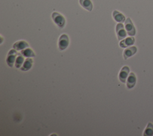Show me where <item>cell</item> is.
Returning <instances> with one entry per match:
<instances>
[{
  "label": "cell",
  "instance_id": "obj_1",
  "mask_svg": "<svg viewBox=\"0 0 153 136\" xmlns=\"http://www.w3.org/2000/svg\"><path fill=\"white\" fill-rule=\"evenodd\" d=\"M51 18L55 25L60 29L65 26L66 20L65 17L58 12H53L51 14Z\"/></svg>",
  "mask_w": 153,
  "mask_h": 136
},
{
  "label": "cell",
  "instance_id": "obj_2",
  "mask_svg": "<svg viewBox=\"0 0 153 136\" xmlns=\"http://www.w3.org/2000/svg\"><path fill=\"white\" fill-rule=\"evenodd\" d=\"M69 39L68 36V35L63 34H62L59 38L58 41V46L60 50L63 51L65 50L69 46Z\"/></svg>",
  "mask_w": 153,
  "mask_h": 136
},
{
  "label": "cell",
  "instance_id": "obj_3",
  "mask_svg": "<svg viewBox=\"0 0 153 136\" xmlns=\"http://www.w3.org/2000/svg\"><path fill=\"white\" fill-rule=\"evenodd\" d=\"M116 33L118 40H122L127 36V31L122 23H118L116 25L115 28Z\"/></svg>",
  "mask_w": 153,
  "mask_h": 136
},
{
  "label": "cell",
  "instance_id": "obj_4",
  "mask_svg": "<svg viewBox=\"0 0 153 136\" xmlns=\"http://www.w3.org/2000/svg\"><path fill=\"white\" fill-rule=\"evenodd\" d=\"M124 27H125V29H126L127 33L128 35L132 36V37L135 35L136 29H135V28H134L131 19L129 17L126 19V20L125 21Z\"/></svg>",
  "mask_w": 153,
  "mask_h": 136
},
{
  "label": "cell",
  "instance_id": "obj_5",
  "mask_svg": "<svg viewBox=\"0 0 153 136\" xmlns=\"http://www.w3.org/2000/svg\"><path fill=\"white\" fill-rule=\"evenodd\" d=\"M17 55V51L14 49H11L9 51V52L7 55V59H6L7 64L9 67H12L13 66L14 62L16 61Z\"/></svg>",
  "mask_w": 153,
  "mask_h": 136
},
{
  "label": "cell",
  "instance_id": "obj_6",
  "mask_svg": "<svg viewBox=\"0 0 153 136\" xmlns=\"http://www.w3.org/2000/svg\"><path fill=\"white\" fill-rule=\"evenodd\" d=\"M129 71L130 69L127 66H124L121 68L119 73V79L122 83H125L126 81Z\"/></svg>",
  "mask_w": 153,
  "mask_h": 136
},
{
  "label": "cell",
  "instance_id": "obj_7",
  "mask_svg": "<svg viewBox=\"0 0 153 136\" xmlns=\"http://www.w3.org/2000/svg\"><path fill=\"white\" fill-rule=\"evenodd\" d=\"M134 38L131 36L130 37H127L122 40L120 43V46L121 47L126 48L127 47L132 46L134 43Z\"/></svg>",
  "mask_w": 153,
  "mask_h": 136
},
{
  "label": "cell",
  "instance_id": "obj_8",
  "mask_svg": "<svg viewBox=\"0 0 153 136\" xmlns=\"http://www.w3.org/2000/svg\"><path fill=\"white\" fill-rule=\"evenodd\" d=\"M137 52V48L135 46H131L127 48L124 50L123 53V56L124 59H127V58L131 57L133 55H134Z\"/></svg>",
  "mask_w": 153,
  "mask_h": 136
},
{
  "label": "cell",
  "instance_id": "obj_9",
  "mask_svg": "<svg viewBox=\"0 0 153 136\" xmlns=\"http://www.w3.org/2000/svg\"><path fill=\"white\" fill-rule=\"evenodd\" d=\"M13 48L16 50H22L26 48L29 47V44L23 40H20L16 42L13 46Z\"/></svg>",
  "mask_w": 153,
  "mask_h": 136
},
{
  "label": "cell",
  "instance_id": "obj_10",
  "mask_svg": "<svg viewBox=\"0 0 153 136\" xmlns=\"http://www.w3.org/2000/svg\"><path fill=\"white\" fill-rule=\"evenodd\" d=\"M136 81V77L135 74L133 72L130 73L127 79V87L128 89H131L133 88Z\"/></svg>",
  "mask_w": 153,
  "mask_h": 136
},
{
  "label": "cell",
  "instance_id": "obj_11",
  "mask_svg": "<svg viewBox=\"0 0 153 136\" xmlns=\"http://www.w3.org/2000/svg\"><path fill=\"white\" fill-rule=\"evenodd\" d=\"M112 17L118 23H123L126 21L125 16L120 12L117 10H114L112 12Z\"/></svg>",
  "mask_w": 153,
  "mask_h": 136
},
{
  "label": "cell",
  "instance_id": "obj_12",
  "mask_svg": "<svg viewBox=\"0 0 153 136\" xmlns=\"http://www.w3.org/2000/svg\"><path fill=\"white\" fill-rule=\"evenodd\" d=\"M79 3L81 7L88 11L93 10V3L91 0H79Z\"/></svg>",
  "mask_w": 153,
  "mask_h": 136
},
{
  "label": "cell",
  "instance_id": "obj_13",
  "mask_svg": "<svg viewBox=\"0 0 153 136\" xmlns=\"http://www.w3.org/2000/svg\"><path fill=\"white\" fill-rule=\"evenodd\" d=\"M33 60L31 58H27L23 62L22 67H21L20 69L23 71H26L30 69L32 66Z\"/></svg>",
  "mask_w": 153,
  "mask_h": 136
},
{
  "label": "cell",
  "instance_id": "obj_14",
  "mask_svg": "<svg viewBox=\"0 0 153 136\" xmlns=\"http://www.w3.org/2000/svg\"><path fill=\"white\" fill-rule=\"evenodd\" d=\"M24 56L22 53H19L18 56H17L15 61V67L17 68H20L21 66L23 64L24 62Z\"/></svg>",
  "mask_w": 153,
  "mask_h": 136
},
{
  "label": "cell",
  "instance_id": "obj_15",
  "mask_svg": "<svg viewBox=\"0 0 153 136\" xmlns=\"http://www.w3.org/2000/svg\"><path fill=\"white\" fill-rule=\"evenodd\" d=\"M153 135V124L149 122L143 132L144 136H152Z\"/></svg>",
  "mask_w": 153,
  "mask_h": 136
},
{
  "label": "cell",
  "instance_id": "obj_16",
  "mask_svg": "<svg viewBox=\"0 0 153 136\" xmlns=\"http://www.w3.org/2000/svg\"><path fill=\"white\" fill-rule=\"evenodd\" d=\"M21 53L24 56V57H35V54L33 50L30 48H26L21 51Z\"/></svg>",
  "mask_w": 153,
  "mask_h": 136
}]
</instances>
